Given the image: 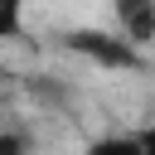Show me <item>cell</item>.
<instances>
[{"instance_id":"6da1fadb","label":"cell","mask_w":155,"mask_h":155,"mask_svg":"<svg viewBox=\"0 0 155 155\" xmlns=\"http://www.w3.org/2000/svg\"><path fill=\"white\" fill-rule=\"evenodd\" d=\"M63 48L78 53V58H87L102 73H140L145 68V53L136 44H126L116 29H68L63 34Z\"/></svg>"},{"instance_id":"7a4b0ae2","label":"cell","mask_w":155,"mask_h":155,"mask_svg":"<svg viewBox=\"0 0 155 155\" xmlns=\"http://www.w3.org/2000/svg\"><path fill=\"white\" fill-rule=\"evenodd\" d=\"M111 15H116V34L140 53L155 44V0H111Z\"/></svg>"},{"instance_id":"3957f363","label":"cell","mask_w":155,"mask_h":155,"mask_svg":"<svg viewBox=\"0 0 155 155\" xmlns=\"http://www.w3.org/2000/svg\"><path fill=\"white\" fill-rule=\"evenodd\" d=\"M82 155H140V140H136V131H107V136H97Z\"/></svg>"},{"instance_id":"277c9868","label":"cell","mask_w":155,"mask_h":155,"mask_svg":"<svg viewBox=\"0 0 155 155\" xmlns=\"http://www.w3.org/2000/svg\"><path fill=\"white\" fill-rule=\"evenodd\" d=\"M24 39V0H0V44Z\"/></svg>"},{"instance_id":"5b68a950","label":"cell","mask_w":155,"mask_h":155,"mask_svg":"<svg viewBox=\"0 0 155 155\" xmlns=\"http://www.w3.org/2000/svg\"><path fill=\"white\" fill-rule=\"evenodd\" d=\"M0 155H29V140L10 126H0Z\"/></svg>"},{"instance_id":"8992f818","label":"cell","mask_w":155,"mask_h":155,"mask_svg":"<svg viewBox=\"0 0 155 155\" xmlns=\"http://www.w3.org/2000/svg\"><path fill=\"white\" fill-rule=\"evenodd\" d=\"M136 140H140V155H155V121H145L136 131Z\"/></svg>"},{"instance_id":"52a82bcc","label":"cell","mask_w":155,"mask_h":155,"mask_svg":"<svg viewBox=\"0 0 155 155\" xmlns=\"http://www.w3.org/2000/svg\"><path fill=\"white\" fill-rule=\"evenodd\" d=\"M0 126H5V121H0Z\"/></svg>"}]
</instances>
